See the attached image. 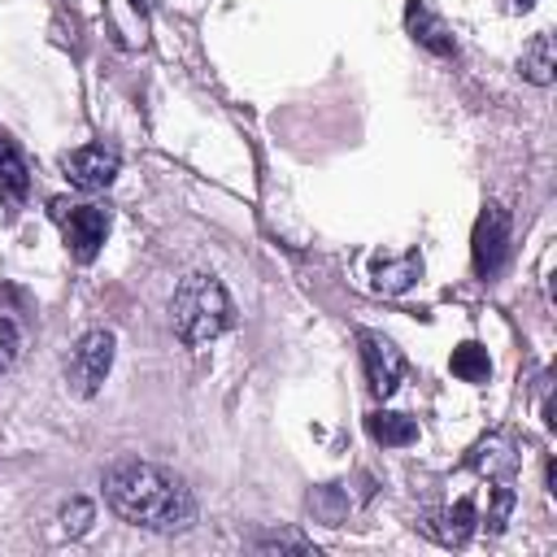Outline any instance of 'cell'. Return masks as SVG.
Returning <instances> with one entry per match:
<instances>
[{"label": "cell", "instance_id": "ba28073f", "mask_svg": "<svg viewBox=\"0 0 557 557\" xmlns=\"http://www.w3.org/2000/svg\"><path fill=\"white\" fill-rule=\"evenodd\" d=\"M470 466L479 470V474H487V479H513V470H518V440L509 435V431H492V435H483L474 448H470Z\"/></svg>", "mask_w": 557, "mask_h": 557}, {"label": "cell", "instance_id": "e0dca14e", "mask_svg": "<svg viewBox=\"0 0 557 557\" xmlns=\"http://www.w3.org/2000/svg\"><path fill=\"white\" fill-rule=\"evenodd\" d=\"M91 518H96V509H91V500H70V505H61V531L70 535V540H78V535H87V527H91Z\"/></svg>", "mask_w": 557, "mask_h": 557}, {"label": "cell", "instance_id": "ac0fdd59", "mask_svg": "<svg viewBox=\"0 0 557 557\" xmlns=\"http://www.w3.org/2000/svg\"><path fill=\"white\" fill-rule=\"evenodd\" d=\"M509 509H513V487H509L505 479H496V487H492V509H487V531H492V535L505 531Z\"/></svg>", "mask_w": 557, "mask_h": 557}, {"label": "cell", "instance_id": "7c38bea8", "mask_svg": "<svg viewBox=\"0 0 557 557\" xmlns=\"http://www.w3.org/2000/svg\"><path fill=\"white\" fill-rule=\"evenodd\" d=\"M30 191V165L22 157V148L0 131V200L4 205H22Z\"/></svg>", "mask_w": 557, "mask_h": 557}, {"label": "cell", "instance_id": "3957f363", "mask_svg": "<svg viewBox=\"0 0 557 557\" xmlns=\"http://www.w3.org/2000/svg\"><path fill=\"white\" fill-rule=\"evenodd\" d=\"M48 213H52V222L61 226L65 248H70L74 261L87 265V261L100 257L104 235H109V213H104L100 205H74V200H65V196H57V200L48 205Z\"/></svg>", "mask_w": 557, "mask_h": 557}, {"label": "cell", "instance_id": "d6986e66", "mask_svg": "<svg viewBox=\"0 0 557 557\" xmlns=\"http://www.w3.org/2000/svg\"><path fill=\"white\" fill-rule=\"evenodd\" d=\"M17 348H22V335H17L13 318H4V313H0V374L17 361Z\"/></svg>", "mask_w": 557, "mask_h": 557}, {"label": "cell", "instance_id": "6da1fadb", "mask_svg": "<svg viewBox=\"0 0 557 557\" xmlns=\"http://www.w3.org/2000/svg\"><path fill=\"white\" fill-rule=\"evenodd\" d=\"M104 500L131 527L161 531V535L187 531L191 518H196L191 487L174 470H165L157 461H144V457H117L104 470Z\"/></svg>", "mask_w": 557, "mask_h": 557}, {"label": "cell", "instance_id": "277c9868", "mask_svg": "<svg viewBox=\"0 0 557 557\" xmlns=\"http://www.w3.org/2000/svg\"><path fill=\"white\" fill-rule=\"evenodd\" d=\"M509 257V209L505 205H483V213L474 218V235H470V261L479 278H496L500 265Z\"/></svg>", "mask_w": 557, "mask_h": 557}, {"label": "cell", "instance_id": "9c48e42d", "mask_svg": "<svg viewBox=\"0 0 557 557\" xmlns=\"http://www.w3.org/2000/svg\"><path fill=\"white\" fill-rule=\"evenodd\" d=\"M405 26H409V35H413L426 52H435V57H457V39H453V30L444 26L440 13H431L426 0H409V4H405Z\"/></svg>", "mask_w": 557, "mask_h": 557}, {"label": "cell", "instance_id": "4fadbf2b", "mask_svg": "<svg viewBox=\"0 0 557 557\" xmlns=\"http://www.w3.org/2000/svg\"><path fill=\"white\" fill-rule=\"evenodd\" d=\"M366 431H370V440L383 444V448H405V444L418 440V422H413L409 413H392V409H374V413L366 418Z\"/></svg>", "mask_w": 557, "mask_h": 557}, {"label": "cell", "instance_id": "8992f818", "mask_svg": "<svg viewBox=\"0 0 557 557\" xmlns=\"http://www.w3.org/2000/svg\"><path fill=\"white\" fill-rule=\"evenodd\" d=\"M61 170L78 191H104L122 170V152L113 144H104V139L100 144H83V148L61 157Z\"/></svg>", "mask_w": 557, "mask_h": 557}, {"label": "cell", "instance_id": "30bf717a", "mask_svg": "<svg viewBox=\"0 0 557 557\" xmlns=\"http://www.w3.org/2000/svg\"><path fill=\"white\" fill-rule=\"evenodd\" d=\"M474 522H479L474 500H470V496H461L457 505H448V509L431 513V518L422 522V531H426V535H435V540H440V544H448V548H461V544L474 535Z\"/></svg>", "mask_w": 557, "mask_h": 557}, {"label": "cell", "instance_id": "44dd1931", "mask_svg": "<svg viewBox=\"0 0 557 557\" xmlns=\"http://www.w3.org/2000/svg\"><path fill=\"white\" fill-rule=\"evenodd\" d=\"M500 9H505V13H531L535 0H500Z\"/></svg>", "mask_w": 557, "mask_h": 557}, {"label": "cell", "instance_id": "ffe728a7", "mask_svg": "<svg viewBox=\"0 0 557 557\" xmlns=\"http://www.w3.org/2000/svg\"><path fill=\"white\" fill-rule=\"evenodd\" d=\"M257 548H296V553H313V544L305 535H292V531H274V535H261Z\"/></svg>", "mask_w": 557, "mask_h": 557}, {"label": "cell", "instance_id": "7a4b0ae2", "mask_svg": "<svg viewBox=\"0 0 557 557\" xmlns=\"http://www.w3.org/2000/svg\"><path fill=\"white\" fill-rule=\"evenodd\" d=\"M170 322L187 348H200L235 322V305L213 274H187L170 296Z\"/></svg>", "mask_w": 557, "mask_h": 557}, {"label": "cell", "instance_id": "2e32d148", "mask_svg": "<svg viewBox=\"0 0 557 557\" xmlns=\"http://www.w3.org/2000/svg\"><path fill=\"white\" fill-rule=\"evenodd\" d=\"M309 509H313V518H322L326 527H339L344 513H348V496L339 492V483H326V487L309 492Z\"/></svg>", "mask_w": 557, "mask_h": 557}, {"label": "cell", "instance_id": "7402d4cb", "mask_svg": "<svg viewBox=\"0 0 557 557\" xmlns=\"http://www.w3.org/2000/svg\"><path fill=\"white\" fill-rule=\"evenodd\" d=\"M131 4H135V13H148L152 9V0H131Z\"/></svg>", "mask_w": 557, "mask_h": 557}, {"label": "cell", "instance_id": "8fae6325", "mask_svg": "<svg viewBox=\"0 0 557 557\" xmlns=\"http://www.w3.org/2000/svg\"><path fill=\"white\" fill-rule=\"evenodd\" d=\"M422 274V257L418 252H400V257H374L370 265V287L379 296H400L413 287V278Z\"/></svg>", "mask_w": 557, "mask_h": 557}, {"label": "cell", "instance_id": "52a82bcc", "mask_svg": "<svg viewBox=\"0 0 557 557\" xmlns=\"http://www.w3.org/2000/svg\"><path fill=\"white\" fill-rule=\"evenodd\" d=\"M357 348H361V366H366L370 392H374L379 400H387V396L396 392L400 374H405L400 348H396L387 335H379V331H357Z\"/></svg>", "mask_w": 557, "mask_h": 557}, {"label": "cell", "instance_id": "9a60e30c", "mask_svg": "<svg viewBox=\"0 0 557 557\" xmlns=\"http://www.w3.org/2000/svg\"><path fill=\"white\" fill-rule=\"evenodd\" d=\"M448 370H453L461 383H487V379H492V357H487V348H483V344L466 339V344H457V348H453Z\"/></svg>", "mask_w": 557, "mask_h": 557}, {"label": "cell", "instance_id": "5bb4252c", "mask_svg": "<svg viewBox=\"0 0 557 557\" xmlns=\"http://www.w3.org/2000/svg\"><path fill=\"white\" fill-rule=\"evenodd\" d=\"M518 70H522V78L535 83V87H548V83H553L557 57H553V35H548V30L531 35V44H527L522 57H518Z\"/></svg>", "mask_w": 557, "mask_h": 557}, {"label": "cell", "instance_id": "5b68a950", "mask_svg": "<svg viewBox=\"0 0 557 557\" xmlns=\"http://www.w3.org/2000/svg\"><path fill=\"white\" fill-rule=\"evenodd\" d=\"M109 366H113V331H87L78 344H74V357L65 366V379L78 396H96L100 383L109 379Z\"/></svg>", "mask_w": 557, "mask_h": 557}]
</instances>
